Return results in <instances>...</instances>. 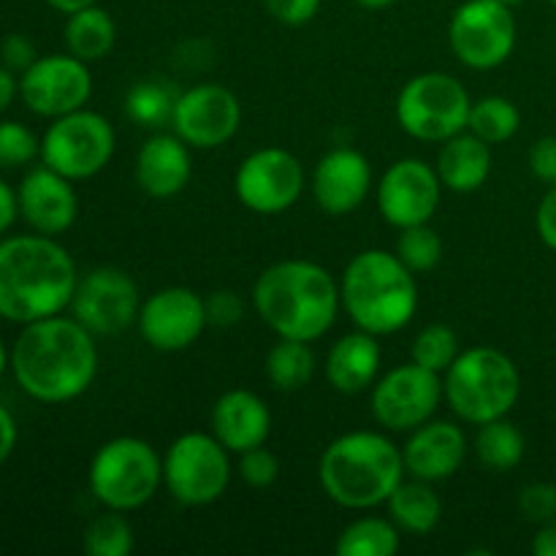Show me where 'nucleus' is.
<instances>
[{"instance_id": "1", "label": "nucleus", "mask_w": 556, "mask_h": 556, "mask_svg": "<svg viewBox=\"0 0 556 556\" xmlns=\"http://www.w3.org/2000/svg\"><path fill=\"white\" fill-rule=\"evenodd\" d=\"M11 372L30 400L43 405L76 400L98 375L96 334L63 313L25 324L11 348Z\"/></svg>"}, {"instance_id": "2", "label": "nucleus", "mask_w": 556, "mask_h": 556, "mask_svg": "<svg viewBox=\"0 0 556 556\" xmlns=\"http://www.w3.org/2000/svg\"><path fill=\"white\" fill-rule=\"evenodd\" d=\"M79 271L58 237L22 233L0 242V318L33 324L71 307Z\"/></svg>"}, {"instance_id": "3", "label": "nucleus", "mask_w": 556, "mask_h": 556, "mask_svg": "<svg viewBox=\"0 0 556 556\" xmlns=\"http://www.w3.org/2000/svg\"><path fill=\"white\" fill-rule=\"evenodd\" d=\"M253 307L277 337L315 342L340 315V282L315 261H277L255 280Z\"/></svg>"}, {"instance_id": "4", "label": "nucleus", "mask_w": 556, "mask_h": 556, "mask_svg": "<svg viewBox=\"0 0 556 556\" xmlns=\"http://www.w3.org/2000/svg\"><path fill=\"white\" fill-rule=\"evenodd\" d=\"M405 459L383 432L356 429L331 440L318 465L326 497L348 510H369L389 503L405 481Z\"/></svg>"}, {"instance_id": "5", "label": "nucleus", "mask_w": 556, "mask_h": 556, "mask_svg": "<svg viewBox=\"0 0 556 556\" xmlns=\"http://www.w3.org/2000/svg\"><path fill=\"white\" fill-rule=\"evenodd\" d=\"M342 309L356 329L389 337L405 329L418 309L416 275L389 250H362L340 280Z\"/></svg>"}, {"instance_id": "6", "label": "nucleus", "mask_w": 556, "mask_h": 556, "mask_svg": "<svg viewBox=\"0 0 556 556\" xmlns=\"http://www.w3.org/2000/svg\"><path fill=\"white\" fill-rule=\"evenodd\" d=\"M521 396V375L514 358L497 348L462 351L443 372V400L459 421L481 424L505 418Z\"/></svg>"}, {"instance_id": "7", "label": "nucleus", "mask_w": 556, "mask_h": 556, "mask_svg": "<svg viewBox=\"0 0 556 556\" xmlns=\"http://www.w3.org/2000/svg\"><path fill=\"white\" fill-rule=\"evenodd\" d=\"M90 492L103 508L139 510L163 483V459L147 440L114 438L96 451L87 472Z\"/></svg>"}, {"instance_id": "8", "label": "nucleus", "mask_w": 556, "mask_h": 556, "mask_svg": "<svg viewBox=\"0 0 556 556\" xmlns=\"http://www.w3.org/2000/svg\"><path fill=\"white\" fill-rule=\"evenodd\" d=\"M470 106L472 98L459 79L445 71H424L396 96V123L410 139L443 144L467 130Z\"/></svg>"}, {"instance_id": "9", "label": "nucleus", "mask_w": 556, "mask_h": 556, "mask_svg": "<svg viewBox=\"0 0 556 556\" xmlns=\"http://www.w3.org/2000/svg\"><path fill=\"white\" fill-rule=\"evenodd\" d=\"M231 451L212 432L179 434L163 456V486L188 508L217 503L231 483Z\"/></svg>"}, {"instance_id": "10", "label": "nucleus", "mask_w": 556, "mask_h": 556, "mask_svg": "<svg viewBox=\"0 0 556 556\" xmlns=\"http://www.w3.org/2000/svg\"><path fill=\"white\" fill-rule=\"evenodd\" d=\"M117 150V136L103 114L90 109L54 117L41 136V163L63 177L90 179L112 163Z\"/></svg>"}, {"instance_id": "11", "label": "nucleus", "mask_w": 556, "mask_h": 556, "mask_svg": "<svg viewBox=\"0 0 556 556\" xmlns=\"http://www.w3.org/2000/svg\"><path fill=\"white\" fill-rule=\"evenodd\" d=\"M516 41H519V25L514 9L500 0H465L451 14V52L467 68H500L514 54Z\"/></svg>"}, {"instance_id": "12", "label": "nucleus", "mask_w": 556, "mask_h": 556, "mask_svg": "<svg viewBox=\"0 0 556 556\" xmlns=\"http://www.w3.org/2000/svg\"><path fill=\"white\" fill-rule=\"evenodd\" d=\"M443 402V378L416 362L400 364L369 389L375 421L389 432H413L432 421Z\"/></svg>"}, {"instance_id": "13", "label": "nucleus", "mask_w": 556, "mask_h": 556, "mask_svg": "<svg viewBox=\"0 0 556 556\" xmlns=\"http://www.w3.org/2000/svg\"><path fill=\"white\" fill-rule=\"evenodd\" d=\"M304 166L293 152L282 147H261L239 163L233 190L244 210L255 215H282L304 193Z\"/></svg>"}, {"instance_id": "14", "label": "nucleus", "mask_w": 556, "mask_h": 556, "mask_svg": "<svg viewBox=\"0 0 556 556\" xmlns=\"http://www.w3.org/2000/svg\"><path fill=\"white\" fill-rule=\"evenodd\" d=\"M141 309L139 286L117 266H96L79 277L71 315L96 337H117L136 326Z\"/></svg>"}, {"instance_id": "15", "label": "nucleus", "mask_w": 556, "mask_h": 556, "mask_svg": "<svg viewBox=\"0 0 556 556\" xmlns=\"http://www.w3.org/2000/svg\"><path fill=\"white\" fill-rule=\"evenodd\" d=\"M92 96L90 63L65 54H43L20 76V98L38 117H63L85 109Z\"/></svg>"}, {"instance_id": "16", "label": "nucleus", "mask_w": 556, "mask_h": 556, "mask_svg": "<svg viewBox=\"0 0 556 556\" xmlns=\"http://www.w3.org/2000/svg\"><path fill=\"white\" fill-rule=\"evenodd\" d=\"M242 125V103L228 87L201 81L179 92L172 130L190 150H215L228 144Z\"/></svg>"}, {"instance_id": "17", "label": "nucleus", "mask_w": 556, "mask_h": 556, "mask_svg": "<svg viewBox=\"0 0 556 556\" xmlns=\"http://www.w3.org/2000/svg\"><path fill=\"white\" fill-rule=\"evenodd\" d=\"M443 182L438 168L421 157H400L391 163L375 188L378 210L394 228H410L429 223L438 212Z\"/></svg>"}, {"instance_id": "18", "label": "nucleus", "mask_w": 556, "mask_h": 556, "mask_svg": "<svg viewBox=\"0 0 556 556\" xmlns=\"http://www.w3.org/2000/svg\"><path fill=\"white\" fill-rule=\"evenodd\" d=\"M204 299L185 286L161 288L141 302L136 329L141 340L161 353H177L195 345L206 329Z\"/></svg>"}, {"instance_id": "19", "label": "nucleus", "mask_w": 556, "mask_h": 556, "mask_svg": "<svg viewBox=\"0 0 556 556\" xmlns=\"http://www.w3.org/2000/svg\"><path fill=\"white\" fill-rule=\"evenodd\" d=\"M16 195H20V217L43 237H63L79 215L74 179L63 177L43 163L22 177Z\"/></svg>"}, {"instance_id": "20", "label": "nucleus", "mask_w": 556, "mask_h": 556, "mask_svg": "<svg viewBox=\"0 0 556 556\" xmlns=\"http://www.w3.org/2000/svg\"><path fill=\"white\" fill-rule=\"evenodd\" d=\"M309 188H313L315 204L326 215H351L369 199L372 166L356 147H334L315 163Z\"/></svg>"}, {"instance_id": "21", "label": "nucleus", "mask_w": 556, "mask_h": 556, "mask_svg": "<svg viewBox=\"0 0 556 556\" xmlns=\"http://www.w3.org/2000/svg\"><path fill=\"white\" fill-rule=\"evenodd\" d=\"M467 438L459 424L454 421H427L407 434L402 445V459L410 478L438 483L456 476L465 465Z\"/></svg>"}, {"instance_id": "22", "label": "nucleus", "mask_w": 556, "mask_h": 556, "mask_svg": "<svg viewBox=\"0 0 556 556\" xmlns=\"http://www.w3.org/2000/svg\"><path fill=\"white\" fill-rule=\"evenodd\" d=\"M136 185L150 199H172L193 177L190 147L177 134H152L136 152Z\"/></svg>"}, {"instance_id": "23", "label": "nucleus", "mask_w": 556, "mask_h": 556, "mask_svg": "<svg viewBox=\"0 0 556 556\" xmlns=\"http://www.w3.org/2000/svg\"><path fill=\"white\" fill-rule=\"evenodd\" d=\"M271 432V410L255 391H226L212 407V434L231 454L266 445Z\"/></svg>"}, {"instance_id": "24", "label": "nucleus", "mask_w": 556, "mask_h": 556, "mask_svg": "<svg viewBox=\"0 0 556 556\" xmlns=\"http://www.w3.org/2000/svg\"><path fill=\"white\" fill-rule=\"evenodd\" d=\"M380 364H383V351L378 337L356 329L334 340L326 353V380L340 394H362L380 378Z\"/></svg>"}, {"instance_id": "25", "label": "nucleus", "mask_w": 556, "mask_h": 556, "mask_svg": "<svg viewBox=\"0 0 556 556\" xmlns=\"http://www.w3.org/2000/svg\"><path fill=\"white\" fill-rule=\"evenodd\" d=\"M434 168L445 190L459 195L476 193L492 177V144L478 139L470 130H462L440 144Z\"/></svg>"}, {"instance_id": "26", "label": "nucleus", "mask_w": 556, "mask_h": 556, "mask_svg": "<svg viewBox=\"0 0 556 556\" xmlns=\"http://www.w3.org/2000/svg\"><path fill=\"white\" fill-rule=\"evenodd\" d=\"M389 519L407 535H429L443 519V503L429 481H402L389 497Z\"/></svg>"}, {"instance_id": "27", "label": "nucleus", "mask_w": 556, "mask_h": 556, "mask_svg": "<svg viewBox=\"0 0 556 556\" xmlns=\"http://www.w3.org/2000/svg\"><path fill=\"white\" fill-rule=\"evenodd\" d=\"M114 41H117V25L112 14L98 3L74 11L65 20V47L85 63H98L106 58L114 49Z\"/></svg>"}, {"instance_id": "28", "label": "nucleus", "mask_w": 556, "mask_h": 556, "mask_svg": "<svg viewBox=\"0 0 556 556\" xmlns=\"http://www.w3.org/2000/svg\"><path fill=\"white\" fill-rule=\"evenodd\" d=\"M527 440L525 432L514 421L494 418L478 427L476 434V456L486 470L492 472H510L525 462Z\"/></svg>"}, {"instance_id": "29", "label": "nucleus", "mask_w": 556, "mask_h": 556, "mask_svg": "<svg viewBox=\"0 0 556 556\" xmlns=\"http://www.w3.org/2000/svg\"><path fill=\"white\" fill-rule=\"evenodd\" d=\"M402 546L400 527L389 516H362L337 535V556H396Z\"/></svg>"}, {"instance_id": "30", "label": "nucleus", "mask_w": 556, "mask_h": 556, "mask_svg": "<svg viewBox=\"0 0 556 556\" xmlns=\"http://www.w3.org/2000/svg\"><path fill=\"white\" fill-rule=\"evenodd\" d=\"M313 342L280 340L266 353V380L277 391H302L315 378V353Z\"/></svg>"}, {"instance_id": "31", "label": "nucleus", "mask_w": 556, "mask_h": 556, "mask_svg": "<svg viewBox=\"0 0 556 556\" xmlns=\"http://www.w3.org/2000/svg\"><path fill=\"white\" fill-rule=\"evenodd\" d=\"M179 92L163 79H141L125 92V114L134 119L139 128H163L172 125L174 106H177Z\"/></svg>"}, {"instance_id": "32", "label": "nucleus", "mask_w": 556, "mask_h": 556, "mask_svg": "<svg viewBox=\"0 0 556 556\" xmlns=\"http://www.w3.org/2000/svg\"><path fill=\"white\" fill-rule=\"evenodd\" d=\"M521 128V112L510 98L483 96L472 101L467 130L483 139L486 144H505L514 139Z\"/></svg>"}, {"instance_id": "33", "label": "nucleus", "mask_w": 556, "mask_h": 556, "mask_svg": "<svg viewBox=\"0 0 556 556\" xmlns=\"http://www.w3.org/2000/svg\"><path fill=\"white\" fill-rule=\"evenodd\" d=\"M134 525L125 519L123 510L106 508V514L96 516L87 525L81 546L90 556H128L134 552Z\"/></svg>"}, {"instance_id": "34", "label": "nucleus", "mask_w": 556, "mask_h": 556, "mask_svg": "<svg viewBox=\"0 0 556 556\" xmlns=\"http://www.w3.org/2000/svg\"><path fill=\"white\" fill-rule=\"evenodd\" d=\"M459 337H456V331L451 329V326L429 324L424 326L416 334V340H413L410 362L443 375L445 369L454 364V358L459 356Z\"/></svg>"}, {"instance_id": "35", "label": "nucleus", "mask_w": 556, "mask_h": 556, "mask_svg": "<svg viewBox=\"0 0 556 556\" xmlns=\"http://www.w3.org/2000/svg\"><path fill=\"white\" fill-rule=\"evenodd\" d=\"M394 253L413 275H424V271H432L443 258V239L429 223L402 228Z\"/></svg>"}, {"instance_id": "36", "label": "nucleus", "mask_w": 556, "mask_h": 556, "mask_svg": "<svg viewBox=\"0 0 556 556\" xmlns=\"http://www.w3.org/2000/svg\"><path fill=\"white\" fill-rule=\"evenodd\" d=\"M41 157V139L16 119H0V168H22Z\"/></svg>"}, {"instance_id": "37", "label": "nucleus", "mask_w": 556, "mask_h": 556, "mask_svg": "<svg viewBox=\"0 0 556 556\" xmlns=\"http://www.w3.org/2000/svg\"><path fill=\"white\" fill-rule=\"evenodd\" d=\"M237 472L250 489H258L261 492V489H269L277 483V478H280V459L266 445H255V448L239 454Z\"/></svg>"}, {"instance_id": "38", "label": "nucleus", "mask_w": 556, "mask_h": 556, "mask_svg": "<svg viewBox=\"0 0 556 556\" xmlns=\"http://www.w3.org/2000/svg\"><path fill=\"white\" fill-rule=\"evenodd\" d=\"M519 510L532 525H548L556 519V483L535 481L519 492Z\"/></svg>"}, {"instance_id": "39", "label": "nucleus", "mask_w": 556, "mask_h": 556, "mask_svg": "<svg viewBox=\"0 0 556 556\" xmlns=\"http://www.w3.org/2000/svg\"><path fill=\"white\" fill-rule=\"evenodd\" d=\"M206 307V324L217 326V329H231L239 320L244 318V302L239 293L220 288V291H212L204 299Z\"/></svg>"}, {"instance_id": "40", "label": "nucleus", "mask_w": 556, "mask_h": 556, "mask_svg": "<svg viewBox=\"0 0 556 556\" xmlns=\"http://www.w3.org/2000/svg\"><path fill=\"white\" fill-rule=\"evenodd\" d=\"M266 11L275 16L277 22L288 27L307 25L309 20H315V14L320 11L324 0H264Z\"/></svg>"}, {"instance_id": "41", "label": "nucleus", "mask_w": 556, "mask_h": 556, "mask_svg": "<svg viewBox=\"0 0 556 556\" xmlns=\"http://www.w3.org/2000/svg\"><path fill=\"white\" fill-rule=\"evenodd\" d=\"M532 177L546 185H556V136H541L530 150Z\"/></svg>"}, {"instance_id": "42", "label": "nucleus", "mask_w": 556, "mask_h": 556, "mask_svg": "<svg viewBox=\"0 0 556 556\" xmlns=\"http://www.w3.org/2000/svg\"><path fill=\"white\" fill-rule=\"evenodd\" d=\"M0 54H3V65H9L11 71H27L38 60L36 47L22 33H14V36L5 38L3 47H0Z\"/></svg>"}, {"instance_id": "43", "label": "nucleus", "mask_w": 556, "mask_h": 556, "mask_svg": "<svg viewBox=\"0 0 556 556\" xmlns=\"http://www.w3.org/2000/svg\"><path fill=\"white\" fill-rule=\"evenodd\" d=\"M535 226H538V233H541L543 244L556 253V185H548L546 195H543L541 204H538Z\"/></svg>"}, {"instance_id": "44", "label": "nucleus", "mask_w": 556, "mask_h": 556, "mask_svg": "<svg viewBox=\"0 0 556 556\" xmlns=\"http://www.w3.org/2000/svg\"><path fill=\"white\" fill-rule=\"evenodd\" d=\"M20 217V195L5 179H0V233L9 231Z\"/></svg>"}, {"instance_id": "45", "label": "nucleus", "mask_w": 556, "mask_h": 556, "mask_svg": "<svg viewBox=\"0 0 556 556\" xmlns=\"http://www.w3.org/2000/svg\"><path fill=\"white\" fill-rule=\"evenodd\" d=\"M16 438H20V432H16L14 416L0 405V467H3L5 462H9V456L14 454Z\"/></svg>"}, {"instance_id": "46", "label": "nucleus", "mask_w": 556, "mask_h": 556, "mask_svg": "<svg viewBox=\"0 0 556 556\" xmlns=\"http://www.w3.org/2000/svg\"><path fill=\"white\" fill-rule=\"evenodd\" d=\"M532 554L535 556H556V519L548 525L538 527L532 538Z\"/></svg>"}, {"instance_id": "47", "label": "nucleus", "mask_w": 556, "mask_h": 556, "mask_svg": "<svg viewBox=\"0 0 556 556\" xmlns=\"http://www.w3.org/2000/svg\"><path fill=\"white\" fill-rule=\"evenodd\" d=\"M16 96H20V79L9 65H0V114L14 103Z\"/></svg>"}, {"instance_id": "48", "label": "nucleus", "mask_w": 556, "mask_h": 556, "mask_svg": "<svg viewBox=\"0 0 556 556\" xmlns=\"http://www.w3.org/2000/svg\"><path fill=\"white\" fill-rule=\"evenodd\" d=\"M47 3L60 14H74V11L87 9V5H96L98 0H47Z\"/></svg>"}, {"instance_id": "49", "label": "nucleus", "mask_w": 556, "mask_h": 556, "mask_svg": "<svg viewBox=\"0 0 556 556\" xmlns=\"http://www.w3.org/2000/svg\"><path fill=\"white\" fill-rule=\"evenodd\" d=\"M362 9H369V11H380V9H389V5L400 3V0H356Z\"/></svg>"}, {"instance_id": "50", "label": "nucleus", "mask_w": 556, "mask_h": 556, "mask_svg": "<svg viewBox=\"0 0 556 556\" xmlns=\"http://www.w3.org/2000/svg\"><path fill=\"white\" fill-rule=\"evenodd\" d=\"M11 367V353L5 351V345H3V340H0V378H3V372L5 369Z\"/></svg>"}, {"instance_id": "51", "label": "nucleus", "mask_w": 556, "mask_h": 556, "mask_svg": "<svg viewBox=\"0 0 556 556\" xmlns=\"http://www.w3.org/2000/svg\"><path fill=\"white\" fill-rule=\"evenodd\" d=\"M500 3H505V5H510V9H514V5H521L525 0H500Z\"/></svg>"}, {"instance_id": "52", "label": "nucleus", "mask_w": 556, "mask_h": 556, "mask_svg": "<svg viewBox=\"0 0 556 556\" xmlns=\"http://www.w3.org/2000/svg\"><path fill=\"white\" fill-rule=\"evenodd\" d=\"M552 3H554V5H556V0H552Z\"/></svg>"}]
</instances>
